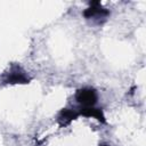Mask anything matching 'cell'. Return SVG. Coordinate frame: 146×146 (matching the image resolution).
<instances>
[{"label": "cell", "mask_w": 146, "mask_h": 146, "mask_svg": "<svg viewBox=\"0 0 146 146\" xmlns=\"http://www.w3.org/2000/svg\"><path fill=\"white\" fill-rule=\"evenodd\" d=\"M75 99L83 107H92L97 102V92L91 88H82L76 91Z\"/></svg>", "instance_id": "cell-1"}, {"label": "cell", "mask_w": 146, "mask_h": 146, "mask_svg": "<svg viewBox=\"0 0 146 146\" xmlns=\"http://www.w3.org/2000/svg\"><path fill=\"white\" fill-rule=\"evenodd\" d=\"M29 81L30 79L19 66H13L3 75L5 83H27Z\"/></svg>", "instance_id": "cell-2"}, {"label": "cell", "mask_w": 146, "mask_h": 146, "mask_svg": "<svg viewBox=\"0 0 146 146\" xmlns=\"http://www.w3.org/2000/svg\"><path fill=\"white\" fill-rule=\"evenodd\" d=\"M83 15L87 19L100 22V21H104L106 18V16L108 15V10H106L105 8H102L98 2H92L91 6L84 10Z\"/></svg>", "instance_id": "cell-3"}, {"label": "cell", "mask_w": 146, "mask_h": 146, "mask_svg": "<svg viewBox=\"0 0 146 146\" xmlns=\"http://www.w3.org/2000/svg\"><path fill=\"white\" fill-rule=\"evenodd\" d=\"M80 114H82V115H84V116H88V117L92 116V117L97 119V120L100 121V122H105V116H104L102 110H99V108H94V107H82Z\"/></svg>", "instance_id": "cell-4"}, {"label": "cell", "mask_w": 146, "mask_h": 146, "mask_svg": "<svg viewBox=\"0 0 146 146\" xmlns=\"http://www.w3.org/2000/svg\"><path fill=\"white\" fill-rule=\"evenodd\" d=\"M76 116H78V113H75L74 111H72V110H63L62 112H60V114H59V116H58V120H59V122H60V124H67V123H70L72 120H74V119H76Z\"/></svg>", "instance_id": "cell-5"}, {"label": "cell", "mask_w": 146, "mask_h": 146, "mask_svg": "<svg viewBox=\"0 0 146 146\" xmlns=\"http://www.w3.org/2000/svg\"><path fill=\"white\" fill-rule=\"evenodd\" d=\"M102 146H106V145H102Z\"/></svg>", "instance_id": "cell-6"}]
</instances>
